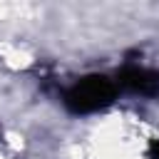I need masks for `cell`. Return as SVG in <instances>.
Here are the masks:
<instances>
[{"label": "cell", "instance_id": "6da1fadb", "mask_svg": "<svg viewBox=\"0 0 159 159\" xmlns=\"http://www.w3.org/2000/svg\"><path fill=\"white\" fill-rule=\"evenodd\" d=\"M117 94V84L104 75H89L65 92V104L75 114H89L107 107Z\"/></svg>", "mask_w": 159, "mask_h": 159}, {"label": "cell", "instance_id": "7a4b0ae2", "mask_svg": "<svg viewBox=\"0 0 159 159\" xmlns=\"http://www.w3.org/2000/svg\"><path fill=\"white\" fill-rule=\"evenodd\" d=\"M119 87L134 92V94H144V97H154L159 94V72L147 70V67H124L119 72Z\"/></svg>", "mask_w": 159, "mask_h": 159}, {"label": "cell", "instance_id": "3957f363", "mask_svg": "<svg viewBox=\"0 0 159 159\" xmlns=\"http://www.w3.org/2000/svg\"><path fill=\"white\" fill-rule=\"evenodd\" d=\"M152 159H159V142L152 144Z\"/></svg>", "mask_w": 159, "mask_h": 159}]
</instances>
